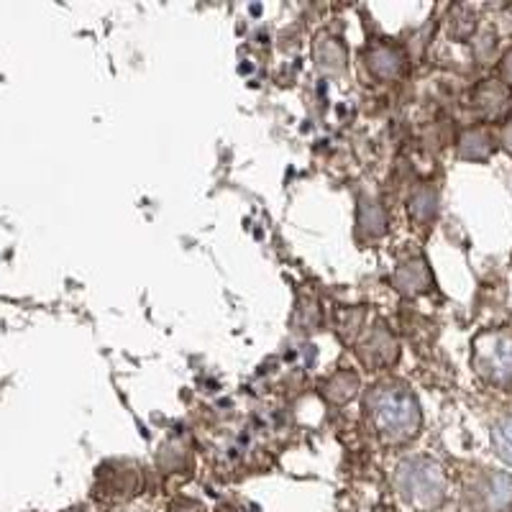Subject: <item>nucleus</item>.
<instances>
[{
    "instance_id": "9",
    "label": "nucleus",
    "mask_w": 512,
    "mask_h": 512,
    "mask_svg": "<svg viewBox=\"0 0 512 512\" xmlns=\"http://www.w3.org/2000/svg\"><path fill=\"white\" fill-rule=\"evenodd\" d=\"M356 231L361 239L377 241L387 236L390 231V213L384 208V203L372 195L359 198V208H356Z\"/></svg>"
},
{
    "instance_id": "16",
    "label": "nucleus",
    "mask_w": 512,
    "mask_h": 512,
    "mask_svg": "<svg viewBox=\"0 0 512 512\" xmlns=\"http://www.w3.org/2000/svg\"><path fill=\"white\" fill-rule=\"evenodd\" d=\"M167 512H208V507L200 500H192V497H177V500L169 502Z\"/></svg>"
},
{
    "instance_id": "4",
    "label": "nucleus",
    "mask_w": 512,
    "mask_h": 512,
    "mask_svg": "<svg viewBox=\"0 0 512 512\" xmlns=\"http://www.w3.org/2000/svg\"><path fill=\"white\" fill-rule=\"evenodd\" d=\"M356 359L369 372H384V369L395 367L400 359V344H397L395 333L384 320H374L372 326L364 328L361 338L356 341L354 349Z\"/></svg>"
},
{
    "instance_id": "14",
    "label": "nucleus",
    "mask_w": 512,
    "mask_h": 512,
    "mask_svg": "<svg viewBox=\"0 0 512 512\" xmlns=\"http://www.w3.org/2000/svg\"><path fill=\"white\" fill-rule=\"evenodd\" d=\"M438 213V192L428 182H420L408 195V218L418 228H428L436 221Z\"/></svg>"
},
{
    "instance_id": "18",
    "label": "nucleus",
    "mask_w": 512,
    "mask_h": 512,
    "mask_svg": "<svg viewBox=\"0 0 512 512\" xmlns=\"http://www.w3.org/2000/svg\"><path fill=\"white\" fill-rule=\"evenodd\" d=\"M497 144L505 149L507 154L512 157V121H505V126L500 128V136H497Z\"/></svg>"
},
{
    "instance_id": "7",
    "label": "nucleus",
    "mask_w": 512,
    "mask_h": 512,
    "mask_svg": "<svg viewBox=\"0 0 512 512\" xmlns=\"http://www.w3.org/2000/svg\"><path fill=\"white\" fill-rule=\"evenodd\" d=\"M512 105V90L500 80H482L472 90V108L484 121H500Z\"/></svg>"
},
{
    "instance_id": "12",
    "label": "nucleus",
    "mask_w": 512,
    "mask_h": 512,
    "mask_svg": "<svg viewBox=\"0 0 512 512\" xmlns=\"http://www.w3.org/2000/svg\"><path fill=\"white\" fill-rule=\"evenodd\" d=\"M195 456H192V446L185 436H169L167 441L159 446L157 466L162 474H190Z\"/></svg>"
},
{
    "instance_id": "1",
    "label": "nucleus",
    "mask_w": 512,
    "mask_h": 512,
    "mask_svg": "<svg viewBox=\"0 0 512 512\" xmlns=\"http://www.w3.org/2000/svg\"><path fill=\"white\" fill-rule=\"evenodd\" d=\"M364 420L382 446L400 448L420 436L423 408L408 382L384 377L377 379L364 395Z\"/></svg>"
},
{
    "instance_id": "17",
    "label": "nucleus",
    "mask_w": 512,
    "mask_h": 512,
    "mask_svg": "<svg viewBox=\"0 0 512 512\" xmlns=\"http://www.w3.org/2000/svg\"><path fill=\"white\" fill-rule=\"evenodd\" d=\"M497 72H500V82L512 90V47L502 54L500 64H497Z\"/></svg>"
},
{
    "instance_id": "2",
    "label": "nucleus",
    "mask_w": 512,
    "mask_h": 512,
    "mask_svg": "<svg viewBox=\"0 0 512 512\" xmlns=\"http://www.w3.org/2000/svg\"><path fill=\"white\" fill-rule=\"evenodd\" d=\"M392 487L415 512H436L446 502L448 479L441 464L428 456H408L395 466Z\"/></svg>"
},
{
    "instance_id": "8",
    "label": "nucleus",
    "mask_w": 512,
    "mask_h": 512,
    "mask_svg": "<svg viewBox=\"0 0 512 512\" xmlns=\"http://www.w3.org/2000/svg\"><path fill=\"white\" fill-rule=\"evenodd\" d=\"M313 62L318 67V72H323V75H344L346 67H349V49H346L344 39L336 34H328V31L315 36Z\"/></svg>"
},
{
    "instance_id": "11",
    "label": "nucleus",
    "mask_w": 512,
    "mask_h": 512,
    "mask_svg": "<svg viewBox=\"0 0 512 512\" xmlns=\"http://www.w3.org/2000/svg\"><path fill=\"white\" fill-rule=\"evenodd\" d=\"M98 479L103 482V492L100 495L105 497H131L136 495L139 489V469L134 464H105L100 466Z\"/></svg>"
},
{
    "instance_id": "15",
    "label": "nucleus",
    "mask_w": 512,
    "mask_h": 512,
    "mask_svg": "<svg viewBox=\"0 0 512 512\" xmlns=\"http://www.w3.org/2000/svg\"><path fill=\"white\" fill-rule=\"evenodd\" d=\"M492 446H495L497 456L512 464V415L497 420L492 425Z\"/></svg>"
},
{
    "instance_id": "19",
    "label": "nucleus",
    "mask_w": 512,
    "mask_h": 512,
    "mask_svg": "<svg viewBox=\"0 0 512 512\" xmlns=\"http://www.w3.org/2000/svg\"><path fill=\"white\" fill-rule=\"evenodd\" d=\"M218 512H249V510H244V507L239 505H221L218 507Z\"/></svg>"
},
{
    "instance_id": "6",
    "label": "nucleus",
    "mask_w": 512,
    "mask_h": 512,
    "mask_svg": "<svg viewBox=\"0 0 512 512\" xmlns=\"http://www.w3.org/2000/svg\"><path fill=\"white\" fill-rule=\"evenodd\" d=\"M433 274L425 256H405L402 262H397L395 272H392V290L397 295L415 300V297L431 292Z\"/></svg>"
},
{
    "instance_id": "13",
    "label": "nucleus",
    "mask_w": 512,
    "mask_h": 512,
    "mask_svg": "<svg viewBox=\"0 0 512 512\" xmlns=\"http://www.w3.org/2000/svg\"><path fill=\"white\" fill-rule=\"evenodd\" d=\"M359 390L361 377L354 369H338L320 384V395L326 397V402H331V405H349L351 400L359 397Z\"/></svg>"
},
{
    "instance_id": "3",
    "label": "nucleus",
    "mask_w": 512,
    "mask_h": 512,
    "mask_svg": "<svg viewBox=\"0 0 512 512\" xmlns=\"http://www.w3.org/2000/svg\"><path fill=\"white\" fill-rule=\"evenodd\" d=\"M472 369L495 390H512V328H484L472 338Z\"/></svg>"
},
{
    "instance_id": "5",
    "label": "nucleus",
    "mask_w": 512,
    "mask_h": 512,
    "mask_svg": "<svg viewBox=\"0 0 512 512\" xmlns=\"http://www.w3.org/2000/svg\"><path fill=\"white\" fill-rule=\"evenodd\" d=\"M364 70L377 82H395L408 72V52L395 41L377 39L361 52Z\"/></svg>"
},
{
    "instance_id": "10",
    "label": "nucleus",
    "mask_w": 512,
    "mask_h": 512,
    "mask_svg": "<svg viewBox=\"0 0 512 512\" xmlns=\"http://www.w3.org/2000/svg\"><path fill=\"white\" fill-rule=\"evenodd\" d=\"M497 149V136L487 123L464 128L456 139V152L466 162H487Z\"/></svg>"
}]
</instances>
